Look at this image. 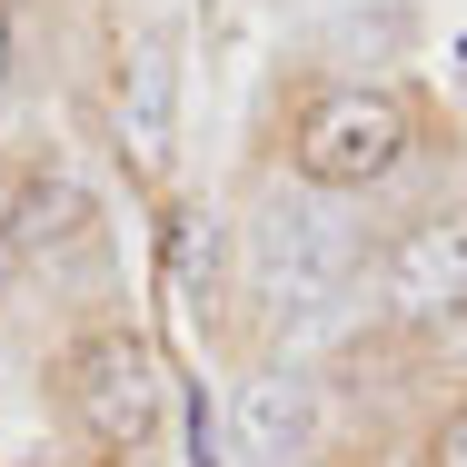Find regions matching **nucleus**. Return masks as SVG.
<instances>
[{
  "instance_id": "obj_1",
  "label": "nucleus",
  "mask_w": 467,
  "mask_h": 467,
  "mask_svg": "<svg viewBox=\"0 0 467 467\" xmlns=\"http://www.w3.org/2000/svg\"><path fill=\"white\" fill-rule=\"evenodd\" d=\"M60 398H70V428L109 467H140L170 428V368L140 328H80L60 358Z\"/></svg>"
},
{
  "instance_id": "obj_2",
  "label": "nucleus",
  "mask_w": 467,
  "mask_h": 467,
  "mask_svg": "<svg viewBox=\"0 0 467 467\" xmlns=\"http://www.w3.org/2000/svg\"><path fill=\"white\" fill-rule=\"evenodd\" d=\"M418 150V119L408 99L378 90V80H338V90H308L288 119V170L308 189H378L408 170Z\"/></svg>"
},
{
  "instance_id": "obj_3",
  "label": "nucleus",
  "mask_w": 467,
  "mask_h": 467,
  "mask_svg": "<svg viewBox=\"0 0 467 467\" xmlns=\"http://www.w3.org/2000/svg\"><path fill=\"white\" fill-rule=\"evenodd\" d=\"M388 308L398 318H467V209L418 219L398 249H388Z\"/></svg>"
},
{
  "instance_id": "obj_4",
  "label": "nucleus",
  "mask_w": 467,
  "mask_h": 467,
  "mask_svg": "<svg viewBox=\"0 0 467 467\" xmlns=\"http://www.w3.org/2000/svg\"><path fill=\"white\" fill-rule=\"evenodd\" d=\"M0 239H10V259H60V249H80L90 239V189L70 180L60 160H40V170H20L10 189V209H0Z\"/></svg>"
},
{
  "instance_id": "obj_5",
  "label": "nucleus",
  "mask_w": 467,
  "mask_h": 467,
  "mask_svg": "<svg viewBox=\"0 0 467 467\" xmlns=\"http://www.w3.org/2000/svg\"><path fill=\"white\" fill-rule=\"evenodd\" d=\"M259 279L279 288V298H328L338 249H328V229H318L308 209H279V219L259 229Z\"/></svg>"
},
{
  "instance_id": "obj_6",
  "label": "nucleus",
  "mask_w": 467,
  "mask_h": 467,
  "mask_svg": "<svg viewBox=\"0 0 467 467\" xmlns=\"http://www.w3.org/2000/svg\"><path fill=\"white\" fill-rule=\"evenodd\" d=\"M170 90H180V80H170V40L150 30V40L130 50V80H119V130H130V160H140V170L170 160Z\"/></svg>"
},
{
  "instance_id": "obj_7",
  "label": "nucleus",
  "mask_w": 467,
  "mask_h": 467,
  "mask_svg": "<svg viewBox=\"0 0 467 467\" xmlns=\"http://www.w3.org/2000/svg\"><path fill=\"white\" fill-rule=\"evenodd\" d=\"M239 438H249V467H288L308 448V378L269 368L249 398H239Z\"/></svg>"
},
{
  "instance_id": "obj_8",
  "label": "nucleus",
  "mask_w": 467,
  "mask_h": 467,
  "mask_svg": "<svg viewBox=\"0 0 467 467\" xmlns=\"http://www.w3.org/2000/svg\"><path fill=\"white\" fill-rule=\"evenodd\" d=\"M170 259H180L189 288L219 279V219H209V209H180V219H170Z\"/></svg>"
},
{
  "instance_id": "obj_9",
  "label": "nucleus",
  "mask_w": 467,
  "mask_h": 467,
  "mask_svg": "<svg viewBox=\"0 0 467 467\" xmlns=\"http://www.w3.org/2000/svg\"><path fill=\"white\" fill-rule=\"evenodd\" d=\"M428 467H467V408H448V418L428 428Z\"/></svg>"
}]
</instances>
